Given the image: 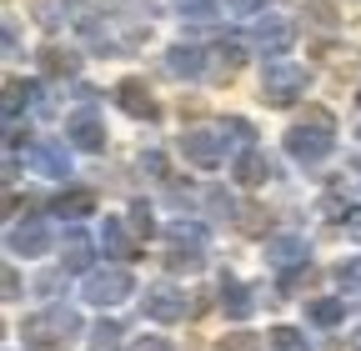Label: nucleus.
Masks as SVG:
<instances>
[{
    "label": "nucleus",
    "instance_id": "obj_8",
    "mask_svg": "<svg viewBox=\"0 0 361 351\" xmlns=\"http://www.w3.org/2000/svg\"><path fill=\"white\" fill-rule=\"evenodd\" d=\"M266 176H271V161H266L261 151H246V156L236 161V181H241V186H261Z\"/></svg>",
    "mask_w": 361,
    "mask_h": 351
},
{
    "label": "nucleus",
    "instance_id": "obj_4",
    "mask_svg": "<svg viewBox=\"0 0 361 351\" xmlns=\"http://www.w3.org/2000/svg\"><path fill=\"white\" fill-rule=\"evenodd\" d=\"M116 106H121L126 116H135V121H156V116H161V106H156L151 91H146V80H135V75L116 85Z\"/></svg>",
    "mask_w": 361,
    "mask_h": 351
},
{
    "label": "nucleus",
    "instance_id": "obj_9",
    "mask_svg": "<svg viewBox=\"0 0 361 351\" xmlns=\"http://www.w3.org/2000/svg\"><path fill=\"white\" fill-rule=\"evenodd\" d=\"M121 291H130L126 271H101V276H90V301H116Z\"/></svg>",
    "mask_w": 361,
    "mask_h": 351
},
{
    "label": "nucleus",
    "instance_id": "obj_11",
    "mask_svg": "<svg viewBox=\"0 0 361 351\" xmlns=\"http://www.w3.org/2000/svg\"><path fill=\"white\" fill-rule=\"evenodd\" d=\"M306 20L322 25V30H331L336 25V6H331V0H306Z\"/></svg>",
    "mask_w": 361,
    "mask_h": 351
},
{
    "label": "nucleus",
    "instance_id": "obj_14",
    "mask_svg": "<svg viewBox=\"0 0 361 351\" xmlns=\"http://www.w3.org/2000/svg\"><path fill=\"white\" fill-rule=\"evenodd\" d=\"M180 16H186V20H211L216 0H180Z\"/></svg>",
    "mask_w": 361,
    "mask_h": 351
},
{
    "label": "nucleus",
    "instance_id": "obj_10",
    "mask_svg": "<svg viewBox=\"0 0 361 351\" xmlns=\"http://www.w3.org/2000/svg\"><path fill=\"white\" fill-rule=\"evenodd\" d=\"M40 70H45V75H71V70H75V56L61 51V46H45V51H40Z\"/></svg>",
    "mask_w": 361,
    "mask_h": 351
},
{
    "label": "nucleus",
    "instance_id": "obj_13",
    "mask_svg": "<svg viewBox=\"0 0 361 351\" xmlns=\"http://www.w3.org/2000/svg\"><path fill=\"white\" fill-rule=\"evenodd\" d=\"M106 246H111L116 256H130V241H126V226L116 221V216H111V221H106Z\"/></svg>",
    "mask_w": 361,
    "mask_h": 351
},
{
    "label": "nucleus",
    "instance_id": "obj_1",
    "mask_svg": "<svg viewBox=\"0 0 361 351\" xmlns=\"http://www.w3.org/2000/svg\"><path fill=\"white\" fill-rule=\"evenodd\" d=\"M331 116L322 111V106H311L306 111V121H296L291 130H286V151L296 156V161H322L326 151H331Z\"/></svg>",
    "mask_w": 361,
    "mask_h": 351
},
{
    "label": "nucleus",
    "instance_id": "obj_15",
    "mask_svg": "<svg viewBox=\"0 0 361 351\" xmlns=\"http://www.w3.org/2000/svg\"><path fill=\"white\" fill-rule=\"evenodd\" d=\"M216 56H221V70H226V75H236V70H241V61H246V51L236 46V40H231V46H221Z\"/></svg>",
    "mask_w": 361,
    "mask_h": 351
},
{
    "label": "nucleus",
    "instance_id": "obj_18",
    "mask_svg": "<svg viewBox=\"0 0 361 351\" xmlns=\"http://www.w3.org/2000/svg\"><path fill=\"white\" fill-rule=\"evenodd\" d=\"M66 261H71V266H85V241H80V236L71 241V256H66Z\"/></svg>",
    "mask_w": 361,
    "mask_h": 351
},
{
    "label": "nucleus",
    "instance_id": "obj_3",
    "mask_svg": "<svg viewBox=\"0 0 361 351\" xmlns=\"http://www.w3.org/2000/svg\"><path fill=\"white\" fill-rule=\"evenodd\" d=\"M291 40H296V25H291L286 16H261V20H256V46H261L266 56H286Z\"/></svg>",
    "mask_w": 361,
    "mask_h": 351
},
{
    "label": "nucleus",
    "instance_id": "obj_17",
    "mask_svg": "<svg viewBox=\"0 0 361 351\" xmlns=\"http://www.w3.org/2000/svg\"><path fill=\"white\" fill-rule=\"evenodd\" d=\"M266 6V0H226V11H231V16H256Z\"/></svg>",
    "mask_w": 361,
    "mask_h": 351
},
{
    "label": "nucleus",
    "instance_id": "obj_16",
    "mask_svg": "<svg viewBox=\"0 0 361 351\" xmlns=\"http://www.w3.org/2000/svg\"><path fill=\"white\" fill-rule=\"evenodd\" d=\"M90 206H96V201H90L85 191H75V196H61V201H56V211H61V216H66V211H90Z\"/></svg>",
    "mask_w": 361,
    "mask_h": 351
},
{
    "label": "nucleus",
    "instance_id": "obj_20",
    "mask_svg": "<svg viewBox=\"0 0 361 351\" xmlns=\"http://www.w3.org/2000/svg\"><path fill=\"white\" fill-rule=\"evenodd\" d=\"M336 312H341L336 301H322V306H316V321H336Z\"/></svg>",
    "mask_w": 361,
    "mask_h": 351
},
{
    "label": "nucleus",
    "instance_id": "obj_19",
    "mask_svg": "<svg viewBox=\"0 0 361 351\" xmlns=\"http://www.w3.org/2000/svg\"><path fill=\"white\" fill-rule=\"evenodd\" d=\"M130 221H135V231H146V236H151V216H146V206H135V211H130Z\"/></svg>",
    "mask_w": 361,
    "mask_h": 351
},
{
    "label": "nucleus",
    "instance_id": "obj_6",
    "mask_svg": "<svg viewBox=\"0 0 361 351\" xmlns=\"http://www.w3.org/2000/svg\"><path fill=\"white\" fill-rule=\"evenodd\" d=\"M71 141H75L80 151H101V141H106V136H101V121L90 116V111L75 116V121H71Z\"/></svg>",
    "mask_w": 361,
    "mask_h": 351
},
{
    "label": "nucleus",
    "instance_id": "obj_12",
    "mask_svg": "<svg viewBox=\"0 0 361 351\" xmlns=\"http://www.w3.org/2000/svg\"><path fill=\"white\" fill-rule=\"evenodd\" d=\"M11 246H16V251H40V246H45V231H40V226H20V231L11 236Z\"/></svg>",
    "mask_w": 361,
    "mask_h": 351
},
{
    "label": "nucleus",
    "instance_id": "obj_2",
    "mask_svg": "<svg viewBox=\"0 0 361 351\" xmlns=\"http://www.w3.org/2000/svg\"><path fill=\"white\" fill-rule=\"evenodd\" d=\"M296 96H306V70L296 61H266V75H261V101L266 106H291Z\"/></svg>",
    "mask_w": 361,
    "mask_h": 351
},
{
    "label": "nucleus",
    "instance_id": "obj_5",
    "mask_svg": "<svg viewBox=\"0 0 361 351\" xmlns=\"http://www.w3.org/2000/svg\"><path fill=\"white\" fill-rule=\"evenodd\" d=\"M180 151H186L196 166H216V161L226 156V136H216V130L196 125V130H186V136H180Z\"/></svg>",
    "mask_w": 361,
    "mask_h": 351
},
{
    "label": "nucleus",
    "instance_id": "obj_21",
    "mask_svg": "<svg viewBox=\"0 0 361 351\" xmlns=\"http://www.w3.org/2000/svg\"><path fill=\"white\" fill-rule=\"evenodd\" d=\"M135 351H171V346H161V341H141Z\"/></svg>",
    "mask_w": 361,
    "mask_h": 351
},
{
    "label": "nucleus",
    "instance_id": "obj_7",
    "mask_svg": "<svg viewBox=\"0 0 361 351\" xmlns=\"http://www.w3.org/2000/svg\"><path fill=\"white\" fill-rule=\"evenodd\" d=\"M166 70L171 75H201L206 70V61H201V51H191V46H171V56H166Z\"/></svg>",
    "mask_w": 361,
    "mask_h": 351
}]
</instances>
